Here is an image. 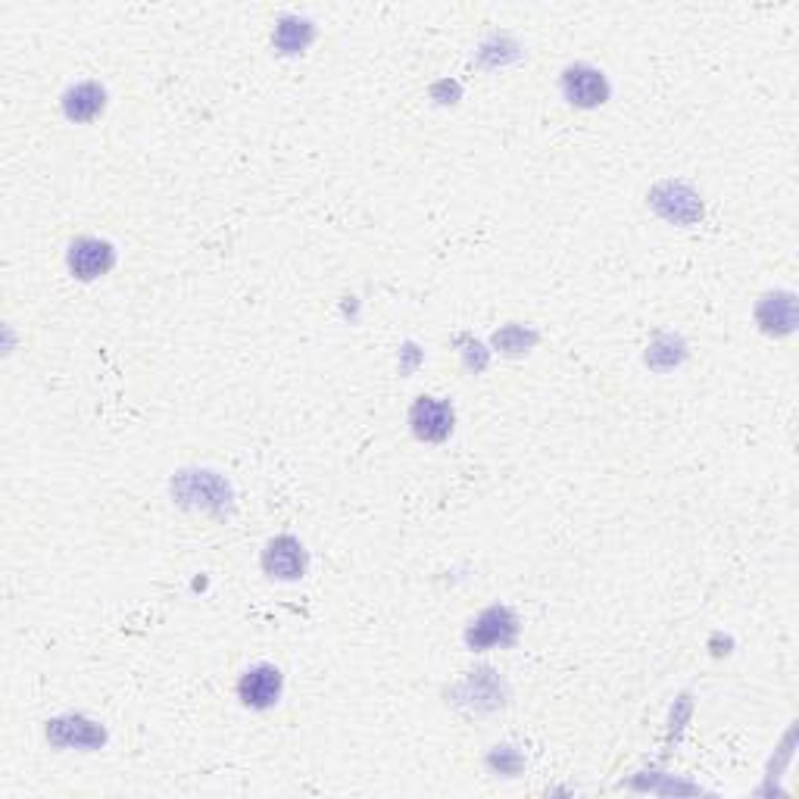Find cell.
<instances>
[{"instance_id": "cell-4", "label": "cell", "mask_w": 799, "mask_h": 799, "mask_svg": "<svg viewBox=\"0 0 799 799\" xmlns=\"http://www.w3.org/2000/svg\"><path fill=\"white\" fill-rule=\"evenodd\" d=\"M262 569L272 578H284V581L303 578V572H307V550L294 538H288V535L269 540V547L262 553Z\"/></svg>"}, {"instance_id": "cell-5", "label": "cell", "mask_w": 799, "mask_h": 799, "mask_svg": "<svg viewBox=\"0 0 799 799\" xmlns=\"http://www.w3.org/2000/svg\"><path fill=\"white\" fill-rule=\"evenodd\" d=\"M113 262H116L113 247L106 241H97V238H79L70 247V269L79 279H97V276L113 269Z\"/></svg>"}, {"instance_id": "cell-7", "label": "cell", "mask_w": 799, "mask_h": 799, "mask_svg": "<svg viewBox=\"0 0 799 799\" xmlns=\"http://www.w3.org/2000/svg\"><path fill=\"white\" fill-rule=\"evenodd\" d=\"M104 106H106L104 87L94 85V82H85V85L70 87V91H66V97H63V110H66V116L75 122L94 120L97 113H104Z\"/></svg>"}, {"instance_id": "cell-1", "label": "cell", "mask_w": 799, "mask_h": 799, "mask_svg": "<svg viewBox=\"0 0 799 799\" xmlns=\"http://www.w3.org/2000/svg\"><path fill=\"white\" fill-rule=\"evenodd\" d=\"M562 94L569 97V104L574 106H600L606 104L609 85L606 75L593 66L584 63H574L569 70L562 72Z\"/></svg>"}, {"instance_id": "cell-2", "label": "cell", "mask_w": 799, "mask_h": 799, "mask_svg": "<svg viewBox=\"0 0 799 799\" xmlns=\"http://www.w3.org/2000/svg\"><path fill=\"white\" fill-rule=\"evenodd\" d=\"M238 696H241L243 706H250V709L276 706L281 696V672L276 665H253L238 681Z\"/></svg>"}, {"instance_id": "cell-3", "label": "cell", "mask_w": 799, "mask_h": 799, "mask_svg": "<svg viewBox=\"0 0 799 799\" xmlns=\"http://www.w3.org/2000/svg\"><path fill=\"white\" fill-rule=\"evenodd\" d=\"M453 422H456L453 406L447 400L437 397H418L413 413H409V425H413V432L422 440H444V437H450Z\"/></svg>"}, {"instance_id": "cell-6", "label": "cell", "mask_w": 799, "mask_h": 799, "mask_svg": "<svg viewBox=\"0 0 799 799\" xmlns=\"http://www.w3.org/2000/svg\"><path fill=\"white\" fill-rule=\"evenodd\" d=\"M512 637H516V619L506 609H490L478 619V625L471 627L466 641L475 650H485V646H497V643H512Z\"/></svg>"}]
</instances>
